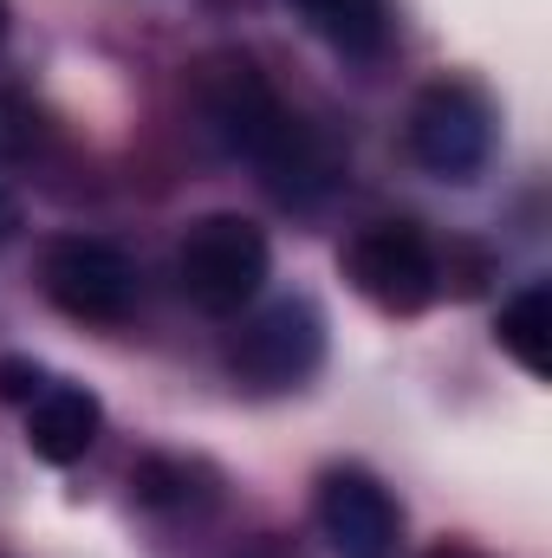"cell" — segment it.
Instances as JSON below:
<instances>
[{
    "label": "cell",
    "instance_id": "277c9868",
    "mask_svg": "<svg viewBox=\"0 0 552 558\" xmlns=\"http://www.w3.org/2000/svg\"><path fill=\"white\" fill-rule=\"evenodd\" d=\"M39 286L79 325H124L137 312V267L124 260V247L92 234H59L39 254Z\"/></svg>",
    "mask_w": 552,
    "mask_h": 558
},
{
    "label": "cell",
    "instance_id": "52a82bcc",
    "mask_svg": "<svg viewBox=\"0 0 552 558\" xmlns=\"http://www.w3.org/2000/svg\"><path fill=\"white\" fill-rule=\"evenodd\" d=\"M319 533L332 539L338 558H391L404 513L391 500V487L364 468H332L319 481Z\"/></svg>",
    "mask_w": 552,
    "mask_h": 558
},
{
    "label": "cell",
    "instance_id": "5bb4252c",
    "mask_svg": "<svg viewBox=\"0 0 552 558\" xmlns=\"http://www.w3.org/2000/svg\"><path fill=\"white\" fill-rule=\"evenodd\" d=\"M0 39H7V0H0Z\"/></svg>",
    "mask_w": 552,
    "mask_h": 558
},
{
    "label": "cell",
    "instance_id": "7c38bea8",
    "mask_svg": "<svg viewBox=\"0 0 552 558\" xmlns=\"http://www.w3.org/2000/svg\"><path fill=\"white\" fill-rule=\"evenodd\" d=\"M13 228H20V208H13V195H7V189H0V241H7V234H13Z\"/></svg>",
    "mask_w": 552,
    "mask_h": 558
},
{
    "label": "cell",
    "instance_id": "30bf717a",
    "mask_svg": "<svg viewBox=\"0 0 552 558\" xmlns=\"http://www.w3.org/2000/svg\"><path fill=\"white\" fill-rule=\"evenodd\" d=\"M286 7H299L338 52H351V59H371V52H384V39H391V0H286Z\"/></svg>",
    "mask_w": 552,
    "mask_h": 558
},
{
    "label": "cell",
    "instance_id": "8fae6325",
    "mask_svg": "<svg viewBox=\"0 0 552 558\" xmlns=\"http://www.w3.org/2000/svg\"><path fill=\"white\" fill-rule=\"evenodd\" d=\"M46 390V371L39 364H26V357H0V397L7 403H33Z\"/></svg>",
    "mask_w": 552,
    "mask_h": 558
},
{
    "label": "cell",
    "instance_id": "6da1fadb",
    "mask_svg": "<svg viewBox=\"0 0 552 558\" xmlns=\"http://www.w3.org/2000/svg\"><path fill=\"white\" fill-rule=\"evenodd\" d=\"M195 105H202L208 131L241 162H254L267 175V189L286 202H319L338 182V156L286 111V98L267 85V72L254 59H241V52L208 59L195 78Z\"/></svg>",
    "mask_w": 552,
    "mask_h": 558
},
{
    "label": "cell",
    "instance_id": "5b68a950",
    "mask_svg": "<svg viewBox=\"0 0 552 558\" xmlns=\"http://www.w3.org/2000/svg\"><path fill=\"white\" fill-rule=\"evenodd\" d=\"M345 279H351L377 312L410 318V312H422V305L435 299L442 260H435V247H429V234H422L416 221H377V228H364V234L345 247Z\"/></svg>",
    "mask_w": 552,
    "mask_h": 558
},
{
    "label": "cell",
    "instance_id": "8992f818",
    "mask_svg": "<svg viewBox=\"0 0 552 558\" xmlns=\"http://www.w3.org/2000/svg\"><path fill=\"white\" fill-rule=\"evenodd\" d=\"M228 364H235V377L254 384V390H292V384H305V377L325 364V318H319V305H305V299H274V305H261V312L235 331Z\"/></svg>",
    "mask_w": 552,
    "mask_h": 558
},
{
    "label": "cell",
    "instance_id": "ba28073f",
    "mask_svg": "<svg viewBox=\"0 0 552 558\" xmlns=\"http://www.w3.org/2000/svg\"><path fill=\"white\" fill-rule=\"evenodd\" d=\"M98 428H105V410H98V397L79 390V384H46V390L26 403V448H33L46 468L85 461L92 441H98Z\"/></svg>",
    "mask_w": 552,
    "mask_h": 558
},
{
    "label": "cell",
    "instance_id": "3957f363",
    "mask_svg": "<svg viewBox=\"0 0 552 558\" xmlns=\"http://www.w3.org/2000/svg\"><path fill=\"white\" fill-rule=\"evenodd\" d=\"M410 156L442 182H475L494 156V105L468 78H435L410 105Z\"/></svg>",
    "mask_w": 552,
    "mask_h": 558
},
{
    "label": "cell",
    "instance_id": "4fadbf2b",
    "mask_svg": "<svg viewBox=\"0 0 552 558\" xmlns=\"http://www.w3.org/2000/svg\"><path fill=\"white\" fill-rule=\"evenodd\" d=\"M241 558H279L274 546H254V553H241Z\"/></svg>",
    "mask_w": 552,
    "mask_h": 558
},
{
    "label": "cell",
    "instance_id": "7a4b0ae2",
    "mask_svg": "<svg viewBox=\"0 0 552 558\" xmlns=\"http://www.w3.org/2000/svg\"><path fill=\"white\" fill-rule=\"evenodd\" d=\"M267 267H274V247L248 215H202L189 221L176 247L182 299L208 318H235L241 305H254V292L267 286Z\"/></svg>",
    "mask_w": 552,
    "mask_h": 558
},
{
    "label": "cell",
    "instance_id": "9c48e42d",
    "mask_svg": "<svg viewBox=\"0 0 552 558\" xmlns=\"http://www.w3.org/2000/svg\"><path fill=\"white\" fill-rule=\"evenodd\" d=\"M494 338H501V351H507L527 377H547L552 371V286L547 279H533L527 292H514V299L501 305Z\"/></svg>",
    "mask_w": 552,
    "mask_h": 558
}]
</instances>
